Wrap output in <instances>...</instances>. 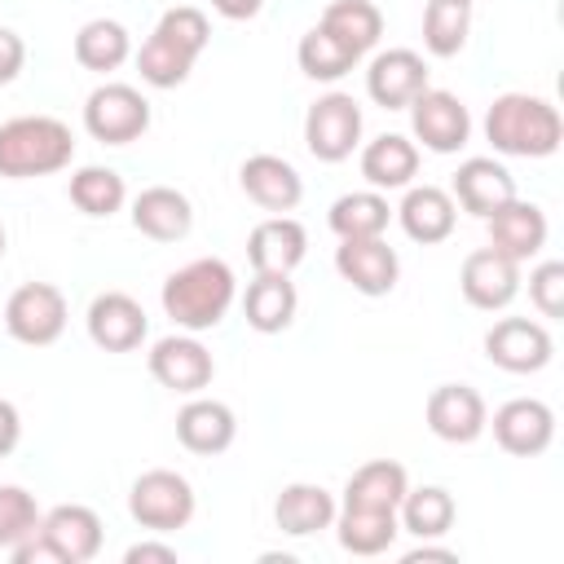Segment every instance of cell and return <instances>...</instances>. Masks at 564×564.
Here are the masks:
<instances>
[{
  "label": "cell",
  "instance_id": "obj_1",
  "mask_svg": "<svg viewBox=\"0 0 564 564\" xmlns=\"http://www.w3.org/2000/svg\"><path fill=\"white\" fill-rule=\"evenodd\" d=\"M485 137L494 141L498 154L546 159L560 150L564 123L551 101H542L533 93H502V97H494V106L485 115Z\"/></svg>",
  "mask_w": 564,
  "mask_h": 564
},
{
  "label": "cell",
  "instance_id": "obj_2",
  "mask_svg": "<svg viewBox=\"0 0 564 564\" xmlns=\"http://www.w3.org/2000/svg\"><path fill=\"white\" fill-rule=\"evenodd\" d=\"M234 291H238L234 269L225 260H216V256H203V260H189L185 269L167 273L163 313L185 330H212L229 313Z\"/></svg>",
  "mask_w": 564,
  "mask_h": 564
},
{
  "label": "cell",
  "instance_id": "obj_3",
  "mask_svg": "<svg viewBox=\"0 0 564 564\" xmlns=\"http://www.w3.org/2000/svg\"><path fill=\"white\" fill-rule=\"evenodd\" d=\"M75 159V137L53 115H18L0 123V176L26 181L62 172Z\"/></svg>",
  "mask_w": 564,
  "mask_h": 564
},
{
  "label": "cell",
  "instance_id": "obj_4",
  "mask_svg": "<svg viewBox=\"0 0 564 564\" xmlns=\"http://www.w3.org/2000/svg\"><path fill=\"white\" fill-rule=\"evenodd\" d=\"M128 511H132V520L141 529L172 533V529H185L194 520V489H189V480L181 471L154 467V471H141L132 480Z\"/></svg>",
  "mask_w": 564,
  "mask_h": 564
},
{
  "label": "cell",
  "instance_id": "obj_5",
  "mask_svg": "<svg viewBox=\"0 0 564 564\" xmlns=\"http://www.w3.org/2000/svg\"><path fill=\"white\" fill-rule=\"evenodd\" d=\"M84 128L106 145H128L150 128V101L132 84H101L84 101Z\"/></svg>",
  "mask_w": 564,
  "mask_h": 564
},
{
  "label": "cell",
  "instance_id": "obj_6",
  "mask_svg": "<svg viewBox=\"0 0 564 564\" xmlns=\"http://www.w3.org/2000/svg\"><path fill=\"white\" fill-rule=\"evenodd\" d=\"M361 141V106L348 93H326L304 115V145L322 163H344Z\"/></svg>",
  "mask_w": 564,
  "mask_h": 564
},
{
  "label": "cell",
  "instance_id": "obj_7",
  "mask_svg": "<svg viewBox=\"0 0 564 564\" xmlns=\"http://www.w3.org/2000/svg\"><path fill=\"white\" fill-rule=\"evenodd\" d=\"M4 326L18 344L44 348L66 330V295L53 282H26L4 304Z\"/></svg>",
  "mask_w": 564,
  "mask_h": 564
},
{
  "label": "cell",
  "instance_id": "obj_8",
  "mask_svg": "<svg viewBox=\"0 0 564 564\" xmlns=\"http://www.w3.org/2000/svg\"><path fill=\"white\" fill-rule=\"evenodd\" d=\"M405 110H410L414 137H419L432 154H454V150H463L467 137H471V115H467V106H463L454 93H445V88H423Z\"/></svg>",
  "mask_w": 564,
  "mask_h": 564
},
{
  "label": "cell",
  "instance_id": "obj_9",
  "mask_svg": "<svg viewBox=\"0 0 564 564\" xmlns=\"http://www.w3.org/2000/svg\"><path fill=\"white\" fill-rule=\"evenodd\" d=\"M551 352H555V344H551L546 326H542V322H529V317H502V322H494L489 335H485V357H489L494 366L511 370V375H533V370H542V366L551 361Z\"/></svg>",
  "mask_w": 564,
  "mask_h": 564
},
{
  "label": "cell",
  "instance_id": "obj_10",
  "mask_svg": "<svg viewBox=\"0 0 564 564\" xmlns=\"http://www.w3.org/2000/svg\"><path fill=\"white\" fill-rule=\"evenodd\" d=\"M458 286H463V300L471 308H507L520 291V260L502 256L498 247H480L463 260V273H458Z\"/></svg>",
  "mask_w": 564,
  "mask_h": 564
},
{
  "label": "cell",
  "instance_id": "obj_11",
  "mask_svg": "<svg viewBox=\"0 0 564 564\" xmlns=\"http://www.w3.org/2000/svg\"><path fill=\"white\" fill-rule=\"evenodd\" d=\"M335 269L339 278L361 291V295H388L397 286L401 260L383 238H339L335 247Z\"/></svg>",
  "mask_w": 564,
  "mask_h": 564
},
{
  "label": "cell",
  "instance_id": "obj_12",
  "mask_svg": "<svg viewBox=\"0 0 564 564\" xmlns=\"http://www.w3.org/2000/svg\"><path fill=\"white\" fill-rule=\"evenodd\" d=\"M150 375H154L167 392L194 397V392H203V388L212 383L216 361H212V352H207L194 335H167V339H159V344L150 348Z\"/></svg>",
  "mask_w": 564,
  "mask_h": 564
},
{
  "label": "cell",
  "instance_id": "obj_13",
  "mask_svg": "<svg viewBox=\"0 0 564 564\" xmlns=\"http://www.w3.org/2000/svg\"><path fill=\"white\" fill-rule=\"evenodd\" d=\"M494 441L516 454V458H533L555 441V414L546 401L538 397H516L507 405L494 410Z\"/></svg>",
  "mask_w": 564,
  "mask_h": 564
},
{
  "label": "cell",
  "instance_id": "obj_14",
  "mask_svg": "<svg viewBox=\"0 0 564 564\" xmlns=\"http://www.w3.org/2000/svg\"><path fill=\"white\" fill-rule=\"evenodd\" d=\"M150 322H145V308L123 295V291H101L93 304H88V339L106 352H132L141 348Z\"/></svg>",
  "mask_w": 564,
  "mask_h": 564
},
{
  "label": "cell",
  "instance_id": "obj_15",
  "mask_svg": "<svg viewBox=\"0 0 564 564\" xmlns=\"http://www.w3.org/2000/svg\"><path fill=\"white\" fill-rule=\"evenodd\" d=\"M423 414H427V427H432L441 441H449V445L476 441V436L485 432V423H489L485 397H480L476 388H467V383H441V388H432Z\"/></svg>",
  "mask_w": 564,
  "mask_h": 564
},
{
  "label": "cell",
  "instance_id": "obj_16",
  "mask_svg": "<svg viewBox=\"0 0 564 564\" xmlns=\"http://www.w3.org/2000/svg\"><path fill=\"white\" fill-rule=\"evenodd\" d=\"M423 88H427V66L414 48H388L366 70V93L383 110H405Z\"/></svg>",
  "mask_w": 564,
  "mask_h": 564
},
{
  "label": "cell",
  "instance_id": "obj_17",
  "mask_svg": "<svg viewBox=\"0 0 564 564\" xmlns=\"http://www.w3.org/2000/svg\"><path fill=\"white\" fill-rule=\"evenodd\" d=\"M40 533L57 551V564H88L101 551V520L93 507L62 502L48 516H40Z\"/></svg>",
  "mask_w": 564,
  "mask_h": 564
},
{
  "label": "cell",
  "instance_id": "obj_18",
  "mask_svg": "<svg viewBox=\"0 0 564 564\" xmlns=\"http://www.w3.org/2000/svg\"><path fill=\"white\" fill-rule=\"evenodd\" d=\"M238 181H242V194H247L256 207L278 212V216L291 212V207L304 198L300 172H295L286 159H278V154H251V159L242 163Z\"/></svg>",
  "mask_w": 564,
  "mask_h": 564
},
{
  "label": "cell",
  "instance_id": "obj_19",
  "mask_svg": "<svg viewBox=\"0 0 564 564\" xmlns=\"http://www.w3.org/2000/svg\"><path fill=\"white\" fill-rule=\"evenodd\" d=\"M485 225H489V247H498L511 260H529L546 247V216L538 203L511 198L498 212H489Z\"/></svg>",
  "mask_w": 564,
  "mask_h": 564
},
{
  "label": "cell",
  "instance_id": "obj_20",
  "mask_svg": "<svg viewBox=\"0 0 564 564\" xmlns=\"http://www.w3.org/2000/svg\"><path fill=\"white\" fill-rule=\"evenodd\" d=\"M308 251V234L291 216H269L247 234V260L256 273H291Z\"/></svg>",
  "mask_w": 564,
  "mask_h": 564
},
{
  "label": "cell",
  "instance_id": "obj_21",
  "mask_svg": "<svg viewBox=\"0 0 564 564\" xmlns=\"http://www.w3.org/2000/svg\"><path fill=\"white\" fill-rule=\"evenodd\" d=\"M234 436H238V419H234V410L225 401L194 397L176 414V441L189 454H220V449L234 445Z\"/></svg>",
  "mask_w": 564,
  "mask_h": 564
},
{
  "label": "cell",
  "instance_id": "obj_22",
  "mask_svg": "<svg viewBox=\"0 0 564 564\" xmlns=\"http://www.w3.org/2000/svg\"><path fill=\"white\" fill-rule=\"evenodd\" d=\"M449 198H458V207L463 212H471V216H489V212H498L502 203H511L516 198V181H511V172L502 167V163H494V159H467V163H458V172H454V194Z\"/></svg>",
  "mask_w": 564,
  "mask_h": 564
},
{
  "label": "cell",
  "instance_id": "obj_23",
  "mask_svg": "<svg viewBox=\"0 0 564 564\" xmlns=\"http://www.w3.org/2000/svg\"><path fill=\"white\" fill-rule=\"evenodd\" d=\"M397 220L414 242L432 247V242H445L454 234L458 207L441 185H414V189H405V198L397 207Z\"/></svg>",
  "mask_w": 564,
  "mask_h": 564
},
{
  "label": "cell",
  "instance_id": "obj_24",
  "mask_svg": "<svg viewBox=\"0 0 564 564\" xmlns=\"http://www.w3.org/2000/svg\"><path fill=\"white\" fill-rule=\"evenodd\" d=\"M132 225L154 238V242H176L189 234L194 225V212H189V198L172 185H150L132 198Z\"/></svg>",
  "mask_w": 564,
  "mask_h": 564
},
{
  "label": "cell",
  "instance_id": "obj_25",
  "mask_svg": "<svg viewBox=\"0 0 564 564\" xmlns=\"http://www.w3.org/2000/svg\"><path fill=\"white\" fill-rule=\"evenodd\" d=\"M295 282L291 273H256L247 295H242V313H247V326L260 330V335H278L295 322Z\"/></svg>",
  "mask_w": 564,
  "mask_h": 564
},
{
  "label": "cell",
  "instance_id": "obj_26",
  "mask_svg": "<svg viewBox=\"0 0 564 564\" xmlns=\"http://www.w3.org/2000/svg\"><path fill=\"white\" fill-rule=\"evenodd\" d=\"M419 172V145L401 132H383L361 150V176L375 189H405Z\"/></svg>",
  "mask_w": 564,
  "mask_h": 564
},
{
  "label": "cell",
  "instance_id": "obj_27",
  "mask_svg": "<svg viewBox=\"0 0 564 564\" xmlns=\"http://www.w3.org/2000/svg\"><path fill=\"white\" fill-rule=\"evenodd\" d=\"M410 480H405V467L392 463V458H375V463H361L348 485H344V507H370V511H397L401 498H405Z\"/></svg>",
  "mask_w": 564,
  "mask_h": 564
},
{
  "label": "cell",
  "instance_id": "obj_28",
  "mask_svg": "<svg viewBox=\"0 0 564 564\" xmlns=\"http://www.w3.org/2000/svg\"><path fill=\"white\" fill-rule=\"evenodd\" d=\"M273 520H278L282 533H291V538H308V533L335 524V498H330L322 485H304V480H295V485H286V489L278 494V502H273Z\"/></svg>",
  "mask_w": 564,
  "mask_h": 564
},
{
  "label": "cell",
  "instance_id": "obj_29",
  "mask_svg": "<svg viewBox=\"0 0 564 564\" xmlns=\"http://www.w3.org/2000/svg\"><path fill=\"white\" fill-rule=\"evenodd\" d=\"M335 533H339V546L352 555H383L397 542L401 520H397V511L344 507V511H335Z\"/></svg>",
  "mask_w": 564,
  "mask_h": 564
},
{
  "label": "cell",
  "instance_id": "obj_30",
  "mask_svg": "<svg viewBox=\"0 0 564 564\" xmlns=\"http://www.w3.org/2000/svg\"><path fill=\"white\" fill-rule=\"evenodd\" d=\"M317 26H326L348 53L361 57V53H370V48L379 44V35H383V13H379V4H370V0H330Z\"/></svg>",
  "mask_w": 564,
  "mask_h": 564
},
{
  "label": "cell",
  "instance_id": "obj_31",
  "mask_svg": "<svg viewBox=\"0 0 564 564\" xmlns=\"http://www.w3.org/2000/svg\"><path fill=\"white\" fill-rule=\"evenodd\" d=\"M330 229L339 238H383L388 220H392V207L383 194L375 189H352V194H339L330 203Z\"/></svg>",
  "mask_w": 564,
  "mask_h": 564
},
{
  "label": "cell",
  "instance_id": "obj_32",
  "mask_svg": "<svg viewBox=\"0 0 564 564\" xmlns=\"http://www.w3.org/2000/svg\"><path fill=\"white\" fill-rule=\"evenodd\" d=\"M397 520L405 533L432 542V538H445L449 524H454V498L449 489L441 485H423V489H405L401 507H397Z\"/></svg>",
  "mask_w": 564,
  "mask_h": 564
},
{
  "label": "cell",
  "instance_id": "obj_33",
  "mask_svg": "<svg viewBox=\"0 0 564 564\" xmlns=\"http://www.w3.org/2000/svg\"><path fill=\"white\" fill-rule=\"evenodd\" d=\"M128 53H132V40H128L123 22H115V18H93L75 35V62L84 70H119L128 62Z\"/></svg>",
  "mask_w": 564,
  "mask_h": 564
},
{
  "label": "cell",
  "instance_id": "obj_34",
  "mask_svg": "<svg viewBox=\"0 0 564 564\" xmlns=\"http://www.w3.org/2000/svg\"><path fill=\"white\" fill-rule=\"evenodd\" d=\"M194 62H198V53H189L176 40H167L163 31H154L141 44V53H137V70H141V79L150 88H176V84H185L189 70H194Z\"/></svg>",
  "mask_w": 564,
  "mask_h": 564
},
{
  "label": "cell",
  "instance_id": "obj_35",
  "mask_svg": "<svg viewBox=\"0 0 564 564\" xmlns=\"http://www.w3.org/2000/svg\"><path fill=\"white\" fill-rule=\"evenodd\" d=\"M471 31V4L463 0H427L423 9V44L432 57H454L467 44Z\"/></svg>",
  "mask_w": 564,
  "mask_h": 564
},
{
  "label": "cell",
  "instance_id": "obj_36",
  "mask_svg": "<svg viewBox=\"0 0 564 564\" xmlns=\"http://www.w3.org/2000/svg\"><path fill=\"white\" fill-rule=\"evenodd\" d=\"M295 62H300V70L308 75V79H339V75H348L352 66H357V53H348L326 26H313V31H304L300 35V48H295Z\"/></svg>",
  "mask_w": 564,
  "mask_h": 564
},
{
  "label": "cell",
  "instance_id": "obj_37",
  "mask_svg": "<svg viewBox=\"0 0 564 564\" xmlns=\"http://www.w3.org/2000/svg\"><path fill=\"white\" fill-rule=\"evenodd\" d=\"M123 198H128V189L115 167H79L70 176V203L84 216H115L123 207Z\"/></svg>",
  "mask_w": 564,
  "mask_h": 564
},
{
  "label": "cell",
  "instance_id": "obj_38",
  "mask_svg": "<svg viewBox=\"0 0 564 564\" xmlns=\"http://www.w3.org/2000/svg\"><path fill=\"white\" fill-rule=\"evenodd\" d=\"M40 529V507L22 485H0V551H13Z\"/></svg>",
  "mask_w": 564,
  "mask_h": 564
},
{
  "label": "cell",
  "instance_id": "obj_39",
  "mask_svg": "<svg viewBox=\"0 0 564 564\" xmlns=\"http://www.w3.org/2000/svg\"><path fill=\"white\" fill-rule=\"evenodd\" d=\"M154 31H163L167 40H176V44H185L189 53H203L207 48V40H212V26H207V13L203 9H194V4H176V9H167L163 18H159V26Z\"/></svg>",
  "mask_w": 564,
  "mask_h": 564
},
{
  "label": "cell",
  "instance_id": "obj_40",
  "mask_svg": "<svg viewBox=\"0 0 564 564\" xmlns=\"http://www.w3.org/2000/svg\"><path fill=\"white\" fill-rule=\"evenodd\" d=\"M529 300L538 304L542 317H564V264L546 260L529 273Z\"/></svg>",
  "mask_w": 564,
  "mask_h": 564
},
{
  "label": "cell",
  "instance_id": "obj_41",
  "mask_svg": "<svg viewBox=\"0 0 564 564\" xmlns=\"http://www.w3.org/2000/svg\"><path fill=\"white\" fill-rule=\"evenodd\" d=\"M22 62H26V44H22V35L9 31V26H0V84L18 79Z\"/></svg>",
  "mask_w": 564,
  "mask_h": 564
},
{
  "label": "cell",
  "instance_id": "obj_42",
  "mask_svg": "<svg viewBox=\"0 0 564 564\" xmlns=\"http://www.w3.org/2000/svg\"><path fill=\"white\" fill-rule=\"evenodd\" d=\"M123 560L128 564H176V551L167 542H137V546H128Z\"/></svg>",
  "mask_w": 564,
  "mask_h": 564
},
{
  "label": "cell",
  "instance_id": "obj_43",
  "mask_svg": "<svg viewBox=\"0 0 564 564\" xmlns=\"http://www.w3.org/2000/svg\"><path fill=\"white\" fill-rule=\"evenodd\" d=\"M18 436H22V419H18L13 401H4V397H0V458H4V454H13Z\"/></svg>",
  "mask_w": 564,
  "mask_h": 564
},
{
  "label": "cell",
  "instance_id": "obj_44",
  "mask_svg": "<svg viewBox=\"0 0 564 564\" xmlns=\"http://www.w3.org/2000/svg\"><path fill=\"white\" fill-rule=\"evenodd\" d=\"M260 4H264V0H212V9H216L220 18H229V22H247V18H256Z\"/></svg>",
  "mask_w": 564,
  "mask_h": 564
},
{
  "label": "cell",
  "instance_id": "obj_45",
  "mask_svg": "<svg viewBox=\"0 0 564 564\" xmlns=\"http://www.w3.org/2000/svg\"><path fill=\"white\" fill-rule=\"evenodd\" d=\"M423 560H445V564H454L458 560V551H449V546H414V551H405V564H423Z\"/></svg>",
  "mask_w": 564,
  "mask_h": 564
},
{
  "label": "cell",
  "instance_id": "obj_46",
  "mask_svg": "<svg viewBox=\"0 0 564 564\" xmlns=\"http://www.w3.org/2000/svg\"><path fill=\"white\" fill-rule=\"evenodd\" d=\"M0 256H4V229H0Z\"/></svg>",
  "mask_w": 564,
  "mask_h": 564
},
{
  "label": "cell",
  "instance_id": "obj_47",
  "mask_svg": "<svg viewBox=\"0 0 564 564\" xmlns=\"http://www.w3.org/2000/svg\"><path fill=\"white\" fill-rule=\"evenodd\" d=\"M463 4H471V0H463Z\"/></svg>",
  "mask_w": 564,
  "mask_h": 564
}]
</instances>
